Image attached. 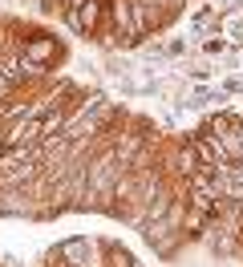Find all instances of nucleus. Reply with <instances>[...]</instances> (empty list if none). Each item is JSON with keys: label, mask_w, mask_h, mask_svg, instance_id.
<instances>
[{"label": "nucleus", "mask_w": 243, "mask_h": 267, "mask_svg": "<svg viewBox=\"0 0 243 267\" xmlns=\"http://www.w3.org/2000/svg\"><path fill=\"white\" fill-rule=\"evenodd\" d=\"M93 17H97V4H93V0H85V8H81L77 24H81V28H85V24H93Z\"/></svg>", "instance_id": "1"}]
</instances>
